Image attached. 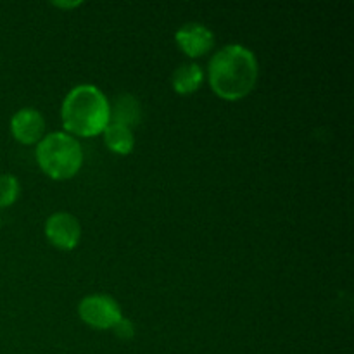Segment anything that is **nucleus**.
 <instances>
[{
	"label": "nucleus",
	"instance_id": "nucleus-10",
	"mask_svg": "<svg viewBox=\"0 0 354 354\" xmlns=\"http://www.w3.org/2000/svg\"><path fill=\"white\" fill-rule=\"evenodd\" d=\"M203 69L197 64H183L173 75V88L178 93L185 95V93L196 92L203 83Z\"/></svg>",
	"mask_w": 354,
	"mask_h": 354
},
{
	"label": "nucleus",
	"instance_id": "nucleus-8",
	"mask_svg": "<svg viewBox=\"0 0 354 354\" xmlns=\"http://www.w3.org/2000/svg\"><path fill=\"white\" fill-rule=\"evenodd\" d=\"M138 120H140V106L137 99L131 95L118 97L114 106L111 107L109 123L124 124L131 130V127H137Z\"/></svg>",
	"mask_w": 354,
	"mask_h": 354
},
{
	"label": "nucleus",
	"instance_id": "nucleus-3",
	"mask_svg": "<svg viewBox=\"0 0 354 354\" xmlns=\"http://www.w3.org/2000/svg\"><path fill=\"white\" fill-rule=\"evenodd\" d=\"M37 159L45 175L52 180H68L82 168V145L71 135L54 131L38 142Z\"/></svg>",
	"mask_w": 354,
	"mask_h": 354
},
{
	"label": "nucleus",
	"instance_id": "nucleus-2",
	"mask_svg": "<svg viewBox=\"0 0 354 354\" xmlns=\"http://www.w3.org/2000/svg\"><path fill=\"white\" fill-rule=\"evenodd\" d=\"M111 106L106 95L93 85H80L62 102L64 128L78 137H95L109 124Z\"/></svg>",
	"mask_w": 354,
	"mask_h": 354
},
{
	"label": "nucleus",
	"instance_id": "nucleus-11",
	"mask_svg": "<svg viewBox=\"0 0 354 354\" xmlns=\"http://www.w3.org/2000/svg\"><path fill=\"white\" fill-rule=\"evenodd\" d=\"M19 196V182L14 175H0V207H9Z\"/></svg>",
	"mask_w": 354,
	"mask_h": 354
},
{
	"label": "nucleus",
	"instance_id": "nucleus-6",
	"mask_svg": "<svg viewBox=\"0 0 354 354\" xmlns=\"http://www.w3.org/2000/svg\"><path fill=\"white\" fill-rule=\"evenodd\" d=\"M45 130L44 116L33 107H24L17 111L10 120V131L14 138L24 145L37 144L41 140Z\"/></svg>",
	"mask_w": 354,
	"mask_h": 354
},
{
	"label": "nucleus",
	"instance_id": "nucleus-9",
	"mask_svg": "<svg viewBox=\"0 0 354 354\" xmlns=\"http://www.w3.org/2000/svg\"><path fill=\"white\" fill-rule=\"evenodd\" d=\"M102 133L106 145L111 151L116 152V154L127 156L130 154V151L133 149V133H131L130 128L124 127V124L109 123Z\"/></svg>",
	"mask_w": 354,
	"mask_h": 354
},
{
	"label": "nucleus",
	"instance_id": "nucleus-4",
	"mask_svg": "<svg viewBox=\"0 0 354 354\" xmlns=\"http://www.w3.org/2000/svg\"><path fill=\"white\" fill-rule=\"evenodd\" d=\"M78 313L86 325L99 328V330L114 328L123 320L120 304L113 297L104 296V294H93V296L85 297L80 303Z\"/></svg>",
	"mask_w": 354,
	"mask_h": 354
},
{
	"label": "nucleus",
	"instance_id": "nucleus-1",
	"mask_svg": "<svg viewBox=\"0 0 354 354\" xmlns=\"http://www.w3.org/2000/svg\"><path fill=\"white\" fill-rule=\"evenodd\" d=\"M258 80V61L249 48L227 45L209 62V85L223 100H241Z\"/></svg>",
	"mask_w": 354,
	"mask_h": 354
},
{
	"label": "nucleus",
	"instance_id": "nucleus-12",
	"mask_svg": "<svg viewBox=\"0 0 354 354\" xmlns=\"http://www.w3.org/2000/svg\"><path fill=\"white\" fill-rule=\"evenodd\" d=\"M114 330H116L118 337H123V339L131 337V335L135 334V332H133V325H131L128 320H124V318L120 322V324L116 325V327H114Z\"/></svg>",
	"mask_w": 354,
	"mask_h": 354
},
{
	"label": "nucleus",
	"instance_id": "nucleus-7",
	"mask_svg": "<svg viewBox=\"0 0 354 354\" xmlns=\"http://www.w3.org/2000/svg\"><path fill=\"white\" fill-rule=\"evenodd\" d=\"M175 40L189 57H201L207 54L214 45L213 33L199 23H189L180 28L175 35Z\"/></svg>",
	"mask_w": 354,
	"mask_h": 354
},
{
	"label": "nucleus",
	"instance_id": "nucleus-5",
	"mask_svg": "<svg viewBox=\"0 0 354 354\" xmlns=\"http://www.w3.org/2000/svg\"><path fill=\"white\" fill-rule=\"evenodd\" d=\"M45 235L57 249L71 251L78 245L82 228L78 220L69 213H55L45 223Z\"/></svg>",
	"mask_w": 354,
	"mask_h": 354
},
{
	"label": "nucleus",
	"instance_id": "nucleus-13",
	"mask_svg": "<svg viewBox=\"0 0 354 354\" xmlns=\"http://www.w3.org/2000/svg\"><path fill=\"white\" fill-rule=\"evenodd\" d=\"M55 7H61V9H71V7L82 6V2H54Z\"/></svg>",
	"mask_w": 354,
	"mask_h": 354
}]
</instances>
